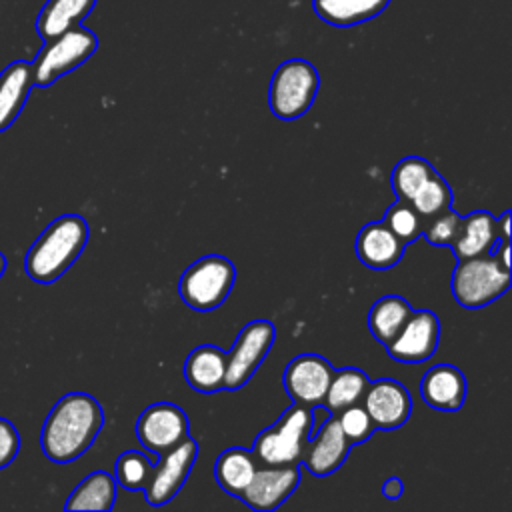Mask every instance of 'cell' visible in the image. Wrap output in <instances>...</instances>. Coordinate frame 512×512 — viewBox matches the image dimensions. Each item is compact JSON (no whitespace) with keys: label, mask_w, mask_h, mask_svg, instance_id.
I'll list each match as a JSON object with an SVG mask.
<instances>
[{"label":"cell","mask_w":512,"mask_h":512,"mask_svg":"<svg viewBox=\"0 0 512 512\" xmlns=\"http://www.w3.org/2000/svg\"><path fill=\"white\" fill-rule=\"evenodd\" d=\"M496 240H510V212L496 218Z\"/></svg>","instance_id":"cell-35"},{"label":"cell","mask_w":512,"mask_h":512,"mask_svg":"<svg viewBox=\"0 0 512 512\" xmlns=\"http://www.w3.org/2000/svg\"><path fill=\"white\" fill-rule=\"evenodd\" d=\"M258 468V460L254 458L252 450L232 446L220 452L214 464V476L218 486L228 492L230 496H240L242 490L250 484L254 472Z\"/></svg>","instance_id":"cell-22"},{"label":"cell","mask_w":512,"mask_h":512,"mask_svg":"<svg viewBox=\"0 0 512 512\" xmlns=\"http://www.w3.org/2000/svg\"><path fill=\"white\" fill-rule=\"evenodd\" d=\"M276 340V328L268 320H252L248 322L230 352H226V376L224 388L238 390L248 384L256 368L266 358L268 350Z\"/></svg>","instance_id":"cell-8"},{"label":"cell","mask_w":512,"mask_h":512,"mask_svg":"<svg viewBox=\"0 0 512 512\" xmlns=\"http://www.w3.org/2000/svg\"><path fill=\"white\" fill-rule=\"evenodd\" d=\"M368 382H370L368 376L360 368L346 366V368L334 370L328 390H326V396H324L328 410L338 414L340 410H344L352 404H358Z\"/></svg>","instance_id":"cell-26"},{"label":"cell","mask_w":512,"mask_h":512,"mask_svg":"<svg viewBox=\"0 0 512 512\" xmlns=\"http://www.w3.org/2000/svg\"><path fill=\"white\" fill-rule=\"evenodd\" d=\"M198 458V442L186 436L180 444L158 456L152 476L144 488L146 500L152 506L170 502L184 486L194 462Z\"/></svg>","instance_id":"cell-9"},{"label":"cell","mask_w":512,"mask_h":512,"mask_svg":"<svg viewBox=\"0 0 512 512\" xmlns=\"http://www.w3.org/2000/svg\"><path fill=\"white\" fill-rule=\"evenodd\" d=\"M356 256L358 260L372 270H388L396 266L406 244L386 226L384 220L368 222L356 236Z\"/></svg>","instance_id":"cell-16"},{"label":"cell","mask_w":512,"mask_h":512,"mask_svg":"<svg viewBox=\"0 0 512 512\" xmlns=\"http://www.w3.org/2000/svg\"><path fill=\"white\" fill-rule=\"evenodd\" d=\"M458 226H460V216L452 208H448L446 212L426 220L422 224V234L434 246H450L458 234Z\"/></svg>","instance_id":"cell-32"},{"label":"cell","mask_w":512,"mask_h":512,"mask_svg":"<svg viewBox=\"0 0 512 512\" xmlns=\"http://www.w3.org/2000/svg\"><path fill=\"white\" fill-rule=\"evenodd\" d=\"M18 450H20V434L16 426L10 420L0 418V470L14 462V458L18 456Z\"/></svg>","instance_id":"cell-33"},{"label":"cell","mask_w":512,"mask_h":512,"mask_svg":"<svg viewBox=\"0 0 512 512\" xmlns=\"http://www.w3.org/2000/svg\"><path fill=\"white\" fill-rule=\"evenodd\" d=\"M154 470V462L140 450L122 452L114 464V478L126 490H144Z\"/></svg>","instance_id":"cell-29"},{"label":"cell","mask_w":512,"mask_h":512,"mask_svg":"<svg viewBox=\"0 0 512 512\" xmlns=\"http://www.w3.org/2000/svg\"><path fill=\"white\" fill-rule=\"evenodd\" d=\"M96 0H48L38 14L36 30L42 40H50L78 26L94 8Z\"/></svg>","instance_id":"cell-23"},{"label":"cell","mask_w":512,"mask_h":512,"mask_svg":"<svg viewBox=\"0 0 512 512\" xmlns=\"http://www.w3.org/2000/svg\"><path fill=\"white\" fill-rule=\"evenodd\" d=\"M336 418H338V424H340L346 440L350 442V446L368 440L376 430L372 418L368 416V412L362 404H352V406L340 410L336 414Z\"/></svg>","instance_id":"cell-31"},{"label":"cell","mask_w":512,"mask_h":512,"mask_svg":"<svg viewBox=\"0 0 512 512\" xmlns=\"http://www.w3.org/2000/svg\"><path fill=\"white\" fill-rule=\"evenodd\" d=\"M90 236L88 222L80 214H62L52 220L30 246L24 266L38 284H52L78 260Z\"/></svg>","instance_id":"cell-2"},{"label":"cell","mask_w":512,"mask_h":512,"mask_svg":"<svg viewBox=\"0 0 512 512\" xmlns=\"http://www.w3.org/2000/svg\"><path fill=\"white\" fill-rule=\"evenodd\" d=\"M508 288L510 270H504L490 252L458 260L452 274V296L462 308H484Z\"/></svg>","instance_id":"cell-6"},{"label":"cell","mask_w":512,"mask_h":512,"mask_svg":"<svg viewBox=\"0 0 512 512\" xmlns=\"http://www.w3.org/2000/svg\"><path fill=\"white\" fill-rule=\"evenodd\" d=\"M360 402L372 418L374 426L384 430L402 426L412 412V398L408 388L392 378L368 382Z\"/></svg>","instance_id":"cell-14"},{"label":"cell","mask_w":512,"mask_h":512,"mask_svg":"<svg viewBox=\"0 0 512 512\" xmlns=\"http://www.w3.org/2000/svg\"><path fill=\"white\" fill-rule=\"evenodd\" d=\"M32 86L30 62L16 60L0 72V132L8 130L20 116Z\"/></svg>","instance_id":"cell-19"},{"label":"cell","mask_w":512,"mask_h":512,"mask_svg":"<svg viewBox=\"0 0 512 512\" xmlns=\"http://www.w3.org/2000/svg\"><path fill=\"white\" fill-rule=\"evenodd\" d=\"M410 314L412 306L408 304V300L396 294H386L372 304L368 312V328L372 336L386 346L398 334Z\"/></svg>","instance_id":"cell-25"},{"label":"cell","mask_w":512,"mask_h":512,"mask_svg":"<svg viewBox=\"0 0 512 512\" xmlns=\"http://www.w3.org/2000/svg\"><path fill=\"white\" fill-rule=\"evenodd\" d=\"M226 376V352L212 344L194 348L184 362V378L190 388L212 394L224 388Z\"/></svg>","instance_id":"cell-18"},{"label":"cell","mask_w":512,"mask_h":512,"mask_svg":"<svg viewBox=\"0 0 512 512\" xmlns=\"http://www.w3.org/2000/svg\"><path fill=\"white\" fill-rule=\"evenodd\" d=\"M102 426L100 402L86 392H68L52 406L42 424V452L56 464H68L92 446Z\"/></svg>","instance_id":"cell-1"},{"label":"cell","mask_w":512,"mask_h":512,"mask_svg":"<svg viewBox=\"0 0 512 512\" xmlns=\"http://www.w3.org/2000/svg\"><path fill=\"white\" fill-rule=\"evenodd\" d=\"M440 342V320L432 310H412L398 334L386 344L390 358L406 364L428 360Z\"/></svg>","instance_id":"cell-11"},{"label":"cell","mask_w":512,"mask_h":512,"mask_svg":"<svg viewBox=\"0 0 512 512\" xmlns=\"http://www.w3.org/2000/svg\"><path fill=\"white\" fill-rule=\"evenodd\" d=\"M98 48V38L84 26H74L50 40H44L42 50L32 62L34 86L46 88L60 76L84 64Z\"/></svg>","instance_id":"cell-7"},{"label":"cell","mask_w":512,"mask_h":512,"mask_svg":"<svg viewBox=\"0 0 512 512\" xmlns=\"http://www.w3.org/2000/svg\"><path fill=\"white\" fill-rule=\"evenodd\" d=\"M382 220L406 246L422 236V218L408 200L396 198V202L386 210Z\"/></svg>","instance_id":"cell-30"},{"label":"cell","mask_w":512,"mask_h":512,"mask_svg":"<svg viewBox=\"0 0 512 512\" xmlns=\"http://www.w3.org/2000/svg\"><path fill=\"white\" fill-rule=\"evenodd\" d=\"M4 270H6V256L0 252V278H2Z\"/></svg>","instance_id":"cell-36"},{"label":"cell","mask_w":512,"mask_h":512,"mask_svg":"<svg viewBox=\"0 0 512 512\" xmlns=\"http://www.w3.org/2000/svg\"><path fill=\"white\" fill-rule=\"evenodd\" d=\"M350 452V442L346 440L336 414L328 416L322 426L316 428V436L308 438L302 452V464L314 476H328L336 472Z\"/></svg>","instance_id":"cell-15"},{"label":"cell","mask_w":512,"mask_h":512,"mask_svg":"<svg viewBox=\"0 0 512 512\" xmlns=\"http://www.w3.org/2000/svg\"><path fill=\"white\" fill-rule=\"evenodd\" d=\"M434 172L432 164L428 160H424L422 156H406L402 158L390 176L392 182V190L396 194V198L400 200H410L416 190L430 178V174Z\"/></svg>","instance_id":"cell-28"},{"label":"cell","mask_w":512,"mask_h":512,"mask_svg":"<svg viewBox=\"0 0 512 512\" xmlns=\"http://www.w3.org/2000/svg\"><path fill=\"white\" fill-rule=\"evenodd\" d=\"M334 366L318 354H300L292 358L282 374L286 394L308 408L320 404L326 396Z\"/></svg>","instance_id":"cell-12"},{"label":"cell","mask_w":512,"mask_h":512,"mask_svg":"<svg viewBox=\"0 0 512 512\" xmlns=\"http://www.w3.org/2000/svg\"><path fill=\"white\" fill-rule=\"evenodd\" d=\"M382 494H384L388 500H398V498L404 494V482H402L398 476L388 478V480L382 484Z\"/></svg>","instance_id":"cell-34"},{"label":"cell","mask_w":512,"mask_h":512,"mask_svg":"<svg viewBox=\"0 0 512 512\" xmlns=\"http://www.w3.org/2000/svg\"><path fill=\"white\" fill-rule=\"evenodd\" d=\"M116 502V478L110 472L96 470L88 474L68 496L66 510H112Z\"/></svg>","instance_id":"cell-24"},{"label":"cell","mask_w":512,"mask_h":512,"mask_svg":"<svg viewBox=\"0 0 512 512\" xmlns=\"http://www.w3.org/2000/svg\"><path fill=\"white\" fill-rule=\"evenodd\" d=\"M136 436L146 450L160 456L188 436V416L172 402L150 404L136 422Z\"/></svg>","instance_id":"cell-10"},{"label":"cell","mask_w":512,"mask_h":512,"mask_svg":"<svg viewBox=\"0 0 512 512\" xmlns=\"http://www.w3.org/2000/svg\"><path fill=\"white\" fill-rule=\"evenodd\" d=\"M318 88L320 76L308 60H284L272 74L268 86V106L276 118L296 120L310 110Z\"/></svg>","instance_id":"cell-4"},{"label":"cell","mask_w":512,"mask_h":512,"mask_svg":"<svg viewBox=\"0 0 512 512\" xmlns=\"http://www.w3.org/2000/svg\"><path fill=\"white\" fill-rule=\"evenodd\" d=\"M314 426V412L304 404L286 408L282 416L268 428H264L252 446V454L260 464H298L304 452V444L310 438Z\"/></svg>","instance_id":"cell-3"},{"label":"cell","mask_w":512,"mask_h":512,"mask_svg":"<svg viewBox=\"0 0 512 512\" xmlns=\"http://www.w3.org/2000/svg\"><path fill=\"white\" fill-rule=\"evenodd\" d=\"M466 378L452 364L432 366L420 380V394L424 402L436 410H460L466 400Z\"/></svg>","instance_id":"cell-17"},{"label":"cell","mask_w":512,"mask_h":512,"mask_svg":"<svg viewBox=\"0 0 512 512\" xmlns=\"http://www.w3.org/2000/svg\"><path fill=\"white\" fill-rule=\"evenodd\" d=\"M298 464H278L256 468L250 484L238 496L248 508L256 512L276 510L298 488Z\"/></svg>","instance_id":"cell-13"},{"label":"cell","mask_w":512,"mask_h":512,"mask_svg":"<svg viewBox=\"0 0 512 512\" xmlns=\"http://www.w3.org/2000/svg\"><path fill=\"white\" fill-rule=\"evenodd\" d=\"M494 242H496V218L486 210H478L460 218L458 234L450 246L454 250V256L462 260L478 254H488Z\"/></svg>","instance_id":"cell-20"},{"label":"cell","mask_w":512,"mask_h":512,"mask_svg":"<svg viewBox=\"0 0 512 512\" xmlns=\"http://www.w3.org/2000/svg\"><path fill=\"white\" fill-rule=\"evenodd\" d=\"M390 0H314V12L320 20L336 28L364 24L388 8Z\"/></svg>","instance_id":"cell-21"},{"label":"cell","mask_w":512,"mask_h":512,"mask_svg":"<svg viewBox=\"0 0 512 512\" xmlns=\"http://www.w3.org/2000/svg\"><path fill=\"white\" fill-rule=\"evenodd\" d=\"M236 280V266L220 254H208L192 262L180 276L178 292L184 304L198 312H210L224 304Z\"/></svg>","instance_id":"cell-5"},{"label":"cell","mask_w":512,"mask_h":512,"mask_svg":"<svg viewBox=\"0 0 512 512\" xmlns=\"http://www.w3.org/2000/svg\"><path fill=\"white\" fill-rule=\"evenodd\" d=\"M412 208L422 218V224L452 206V188L448 182L434 170L430 178L416 190V194L408 200Z\"/></svg>","instance_id":"cell-27"}]
</instances>
